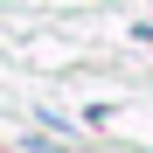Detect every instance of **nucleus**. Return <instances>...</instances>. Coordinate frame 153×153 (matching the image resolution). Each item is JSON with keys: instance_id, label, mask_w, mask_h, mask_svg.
I'll list each match as a JSON object with an SVG mask.
<instances>
[]
</instances>
